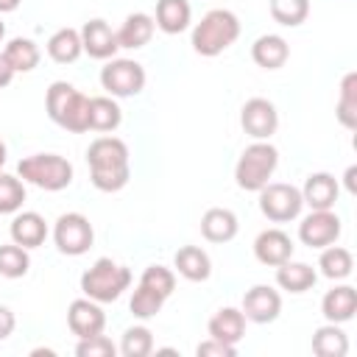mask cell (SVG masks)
<instances>
[{"instance_id":"obj_1","label":"cell","mask_w":357,"mask_h":357,"mask_svg":"<svg viewBox=\"0 0 357 357\" xmlns=\"http://www.w3.org/2000/svg\"><path fill=\"white\" fill-rule=\"evenodd\" d=\"M86 165H89V181L100 192H117L131 178L128 145L120 137L92 139L86 148Z\"/></svg>"},{"instance_id":"obj_2","label":"cell","mask_w":357,"mask_h":357,"mask_svg":"<svg viewBox=\"0 0 357 357\" xmlns=\"http://www.w3.org/2000/svg\"><path fill=\"white\" fill-rule=\"evenodd\" d=\"M240 36V20L234 11L229 8H212L201 17V22H195L192 28V50L198 56H220L223 50H229Z\"/></svg>"},{"instance_id":"obj_3","label":"cell","mask_w":357,"mask_h":357,"mask_svg":"<svg viewBox=\"0 0 357 357\" xmlns=\"http://www.w3.org/2000/svg\"><path fill=\"white\" fill-rule=\"evenodd\" d=\"M45 109L56 126H61L73 134L89 131V98L84 92H78L73 84L53 81L45 95Z\"/></svg>"},{"instance_id":"obj_4","label":"cell","mask_w":357,"mask_h":357,"mask_svg":"<svg viewBox=\"0 0 357 357\" xmlns=\"http://www.w3.org/2000/svg\"><path fill=\"white\" fill-rule=\"evenodd\" d=\"M131 271L120 262H114L112 257H100L95 259L92 268L84 271L81 276V290L86 298L98 301V304H109L117 301L128 287H131Z\"/></svg>"},{"instance_id":"obj_5","label":"cell","mask_w":357,"mask_h":357,"mask_svg":"<svg viewBox=\"0 0 357 357\" xmlns=\"http://www.w3.org/2000/svg\"><path fill=\"white\" fill-rule=\"evenodd\" d=\"M276 165H279V151L268 139H254L248 148H243L234 165V181L245 192H259L276 173Z\"/></svg>"},{"instance_id":"obj_6","label":"cell","mask_w":357,"mask_h":357,"mask_svg":"<svg viewBox=\"0 0 357 357\" xmlns=\"http://www.w3.org/2000/svg\"><path fill=\"white\" fill-rule=\"evenodd\" d=\"M17 176L39 190L59 192L73 184V165L59 153H33V156L20 159Z\"/></svg>"},{"instance_id":"obj_7","label":"cell","mask_w":357,"mask_h":357,"mask_svg":"<svg viewBox=\"0 0 357 357\" xmlns=\"http://www.w3.org/2000/svg\"><path fill=\"white\" fill-rule=\"evenodd\" d=\"M301 209H304V198H301V190L293 184L268 181L259 190V212L273 223L296 220L301 215Z\"/></svg>"},{"instance_id":"obj_8","label":"cell","mask_w":357,"mask_h":357,"mask_svg":"<svg viewBox=\"0 0 357 357\" xmlns=\"http://www.w3.org/2000/svg\"><path fill=\"white\" fill-rule=\"evenodd\" d=\"M100 86L112 98H134L145 89V67L134 59H109L100 70Z\"/></svg>"},{"instance_id":"obj_9","label":"cell","mask_w":357,"mask_h":357,"mask_svg":"<svg viewBox=\"0 0 357 357\" xmlns=\"http://www.w3.org/2000/svg\"><path fill=\"white\" fill-rule=\"evenodd\" d=\"M53 243L61 254L67 257H81L92 248L95 243V229L89 223L86 215L81 212H64L59 215L56 226H53Z\"/></svg>"},{"instance_id":"obj_10","label":"cell","mask_w":357,"mask_h":357,"mask_svg":"<svg viewBox=\"0 0 357 357\" xmlns=\"http://www.w3.org/2000/svg\"><path fill=\"white\" fill-rule=\"evenodd\" d=\"M340 231H343L340 218L332 209H312L298 223V240L310 248H326V245L337 243Z\"/></svg>"},{"instance_id":"obj_11","label":"cell","mask_w":357,"mask_h":357,"mask_svg":"<svg viewBox=\"0 0 357 357\" xmlns=\"http://www.w3.org/2000/svg\"><path fill=\"white\" fill-rule=\"evenodd\" d=\"M240 126L251 139H271L279 128V112L268 98H248L240 109Z\"/></svg>"},{"instance_id":"obj_12","label":"cell","mask_w":357,"mask_h":357,"mask_svg":"<svg viewBox=\"0 0 357 357\" xmlns=\"http://www.w3.org/2000/svg\"><path fill=\"white\" fill-rule=\"evenodd\" d=\"M243 315L254 324H273L282 312V296L271 284H254L243 296Z\"/></svg>"},{"instance_id":"obj_13","label":"cell","mask_w":357,"mask_h":357,"mask_svg":"<svg viewBox=\"0 0 357 357\" xmlns=\"http://www.w3.org/2000/svg\"><path fill=\"white\" fill-rule=\"evenodd\" d=\"M67 326L75 337H92V335H100L106 329V312L100 310L98 301L92 298H75L70 307H67Z\"/></svg>"},{"instance_id":"obj_14","label":"cell","mask_w":357,"mask_h":357,"mask_svg":"<svg viewBox=\"0 0 357 357\" xmlns=\"http://www.w3.org/2000/svg\"><path fill=\"white\" fill-rule=\"evenodd\" d=\"M78 33H81V47H84V53H89L92 59L109 61V59H114V53L120 50L117 33L112 31V25H109L106 20H89V22H84V28H81Z\"/></svg>"},{"instance_id":"obj_15","label":"cell","mask_w":357,"mask_h":357,"mask_svg":"<svg viewBox=\"0 0 357 357\" xmlns=\"http://www.w3.org/2000/svg\"><path fill=\"white\" fill-rule=\"evenodd\" d=\"M293 248L296 245H293L290 234H284L282 229H265L254 240V257L268 268H276V265L293 259Z\"/></svg>"},{"instance_id":"obj_16","label":"cell","mask_w":357,"mask_h":357,"mask_svg":"<svg viewBox=\"0 0 357 357\" xmlns=\"http://www.w3.org/2000/svg\"><path fill=\"white\" fill-rule=\"evenodd\" d=\"M340 195V184L332 173H310L301 187V198L310 209H332Z\"/></svg>"},{"instance_id":"obj_17","label":"cell","mask_w":357,"mask_h":357,"mask_svg":"<svg viewBox=\"0 0 357 357\" xmlns=\"http://www.w3.org/2000/svg\"><path fill=\"white\" fill-rule=\"evenodd\" d=\"M321 312L329 324H346L357 312V290L351 284H335L321 298Z\"/></svg>"},{"instance_id":"obj_18","label":"cell","mask_w":357,"mask_h":357,"mask_svg":"<svg viewBox=\"0 0 357 357\" xmlns=\"http://www.w3.org/2000/svg\"><path fill=\"white\" fill-rule=\"evenodd\" d=\"M251 59H254V64L262 67V70H279V67H284L287 59H290V45H287V39L279 36V33H262V36L254 39V45H251Z\"/></svg>"},{"instance_id":"obj_19","label":"cell","mask_w":357,"mask_h":357,"mask_svg":"<svg viewBox=\"0 0 357 357\" xmlns=\"http://www.w3.org/2000/svg\"><path fill=\"white\" fill-rule=\"evenodd\" d=\"M206 332L215 340H223V343L237 346L245 337V315H243V310H237V307H220L209 318Z\"/></svg>"},{"instance_id":"obj_20","label":"cell","mask_w":357,"mask_h":357,"mask_svg":"<svg viewBox=\"0 0 357 357\" xmlns=\"http://www.w3.org/2000/svg\"><path fill=\"white\" fill-rule=\"evenodd\" d=\"M237 229H240L237 215L226 206H212L201 218V234L209 243H229L237 237Z\"/></svg>"},{"instance_id":"obj_21","label":"cell","mask_w":357,"mask_h":357,"mask_svg":"<svg viewBox=\"0 0 357 357\" xmlns=\"http://www.w3.org/2000/svg\"><path fill=\"white\" fill-rule=\"evenodd\" d=\"M8 231H11V243L22 248H39L47 237V223L39 212H14Z\"/></svg>"},{"instance_id":"obj_22","label":"cell","mask_w":357,"mask_h":357,"mask_svg":"<svg viewBox=\"0 0 357 357\" xmlns=\"http://www.w3.org/2000/svg\"><path fill=\"white\" fill-rule=\"evenodd\" d=\"M173 265L187 282H206L212 276V259L201 245H181L173 257Z\"/></svg>"},{"instance_id":"obj_23","label":"cell","mask_w":357,"mask_h":357,"mask_svg":"<svg viewBox=\"0 0 357 357\" xmlns=\"http://www.w3.org/2000/svg\"><path fill=\"white\" fill-rule=\"evenodd\" d=\"M153 31H156L153 17L145 14V11H134V14H128V17L123 20L120 31H114V33H117V45H120V47L137 50V47H145V45L151 42Z\"/></svg>"},{"instance_id":"obj_24","label":"cell","mask_w":357,"mask_h":357,"mask_svg":"<svg viewBox=\"0 0 357 357\" xmlns=\"http://www.w3.org/2000/svg\"><path fill=\"white\" fill-rule=\"evenodd\" d=\"M190 20H192V8H190V0H156V28L165 31V33H181L190 28Z\"/></svg>"},{"instance_id":"obj_25","label":"cell","mask_w":357,"mask_h":357,"mask_svg":"<svg viewBox=\"0 0 357 357\" xmlns=\"http://www.w3.org/2000/svg\"><path fill=\"white\" fill-rule=\"evenodd\" d=\"M315 282H318V273H315V268L307 265V262H293V259H287V262L276 265V284H279L282 290H287V293H307Z\"/></svg>"},{"instance_id":"obj_26","label":"cell","mask_w":357,"mask_h":357,"mask_svg":"<svg viewBox=\"0 0 357 357\" xmlns=\"http://www.w3.org/2000/svg\"><path fill=\"white\" fill-rule=\"evenodd\" d=\"M3 56L8 59V64H11L14 73H31V70H36V64L42 59L39 45L33 39H28V36L8 39V45L3 47Z\"/></svg>"},{"instance_id":"obj_27","label":"cell","mask_w":357,"mask_h":357,"mask_svg":"<svg viewBox=\"0 0 357 357\" xmlns=\"http://www.w3.org/2000/svg\"><path fill=\"white\" fill-rule=\"evenodd\" d=\"M312 351L318 357H346L349 351V337L340 329V324H324L312 332Z\"/></svg>"},{"instance_id":"obj_28","label":"cell","mask_w":357,"mask_h":357,"mask_svg":"<svg viewBox=\"0 0 357 357\" xmlns=\"http://www.w3.org/2000/svg\"><path fill=\"white\" fill-rule=\"evenodd\" d=\"M47 56L56 61V64H73L84 47H81V33L75 28H59L50 39H47Z\"/></svg>"},{"instance_id":"obj_29","label":"cell","mask_w":357,"mask_h":357,"mask_svg":"<svg viewBox=\"0 0 357 357\" xmlns=\"http://www.w3.org/2000/svg\"><path fill=\"white\" fill-rule=\"evenodd\" d=\"M318 268H321V276H326V279H332V282H340V279L351 276V271H354V257H351L349 248L332 243V245L321 248Z\"/></svg>"},{"instance_id":"obj_30","label":"cell","mask_w":357,"mask_h":357,"mask_svg":"<svg viewBox=\"0 0 357 357\" xmlns=\"http://www.w3.org/2000/svg\"><path fill=\"white\" fill-rule=\"evenodd\" d=\"M120 123H123V112L112 95L89 98V128L92 131H114Z\"/></svg>"},{"instance_id":"obj_31","label":"cell","mask_w":357,"mask_h":357,"mask_svg":"<svg viewBox=\"0 0 357 357\" xmlns=\"http://www.w3.org/2000/svg\"><path fill=\"white\" fill-rule=\"evenodd\" d=\"M335 114L343 128H357V73H346L340 81V95L335 103Z\"/></svg>"},{"instance_id":"obj_32","label":"cell","mask_w":357,"mask_h":357,"mask_svg":"<svg viewBox=\"0 0 357 357\" xmlns=\"http://www.w3.org/2000/svg\"><path fill=\"white\" fill-rule=\"evenodd\" d=\"M31 268V257H28V248L17 245V243H8V245H0V276L6 279H20L25 276Z\"/></svg>"},{"instance_id":"obj_33","label":"cell","mask_w":357,"mask_h":357,"mask_svg":"<svg viewBox=\"0 0 357 357\" xmlns=\"http://www.w3.org/2000/svg\"><path fill=\"white\" fill-rule=\"evenodd\" d=\"M271 17L284 25V28H296L310 17V0H271Z\"/></svg>"},{"instance_id":"obj_34","label":"cell","mask_w":357,"mask_h":357,"mask_svg":"<svg viewBox=\"0 0 357 357\" xmlns=\"http://www.w3.org/2000/svg\"><path fill=\"white\" fill-rule=\"evenodd\" d=\"M153 351V332L148 326H128L120 340V354L123 357H148Z\"/></svg>"},{"instance_id":"obj_35","label":"cell","mask_w":357,"mask_h":357,"mask_svg":"<svg viewBox=\"0 0 357 357\" xmlns=\"http://www.w3.org/2000/svg\"><path fill=\"white\" fill-rule=\"evenodd\" d=\"M165 301H167V298H162V296H159V293H153L151 287L137 284V287H134V293H131L128 310H131V315H134V318L148 321V318H153V315L162 310V304H165Z\"/></svg>"},{"instance_id":"obj_36","label":"cell","mask_w":357,"mask_h":357,"mask_svg":"<svg viewBox=\"0 0 357 357\" xmlns=\"http://www.w3.org/2000/svg\"><path fill=\"white\" fill-rule=\"evenodd\" d=\"M25 201V184L20 176L0 173V215H14L20 212Z\"/></svg>"},{"instance_id":"obj_37","label":"cell","mask_w":357,"mask_h":357,"mask_svg":"<svg viewBox=\"0 0 357 357\" xmlns=\"http://www.w3.org/2000/svg\"><path fill=\"white\" fill-rule=\"evenodd\" d=\"M139 284L151 287V290L159 293L162 298H170L173 290H176V273H173L170 268H165V265H148V268L142 271V276H139Z\"/></svg>"},{"instance_id":"obj_38","label":"cell","mask_w":357,"mask_h":357,"mask_svg":"<svg viewBox=\"0 0 357 357\" xmlns=\"http://www.w3.org/2000/svg\"><path fill=\"white\" fill-rule=\"evenodd\" d=\"M75 354L78 357H114L117 346L112 343V337H106L100 332V335H92V337H78Z\"/></svg>"},{"instance_id":"obj_39","label":"cell","mask_w":357,"mask_h":357,"mask_svg":"<svg viewBox=\"0 0 357 357\" xmlns=\"http://www.w3.org/2000/svg\"><path fill=\"white\" fill-rule=\"evenodd\" d=\"M195 354L198 357H234L237 354V346L223 343V340H215V337H206L204 343L195 346Z\"/></svg>"},{"instance_id":"obj_40","label":"cell","mask_w":357,"mask_h":357,"mask_svg":"<svg viewBox=\"0 0 357 357\" xmlns=\"http://www.w3.org/2000/svg\"><path fill=\"white\" fill-rule=\"evenodd\" d=\"M14 326H17L14 312H11L8 307H3V304H0V340H6V337L14 332Z\"/></svg>"},{"instance_id":"obj_41","label":"cell","mask_w":357,"mask_h":357,"mask_svg":"<svg viewBox=\"0 0 357 357\" xmlns=\"http://www.w3.org/2000/svg\"><path fill=\"white\" fill-rule=\"evenodd\" d=\"M14 75H17V73L11 70V64H8V59H6V56H3V50H0V89H3V86H8Z\"/></svg>"},{"instance_id":"obj_42","label":"cell","mask_w":357,"mask_h":357,"mask_svg":"<svg viewBox=\"0 0 357 357\" xmlns=\"http://www.w3.org/2000/svg\"><path fill=\"white\" fill-rule=\"evenodd\" d=\"M354 178H357V167H354V165H351V167H349V170H346V176H343V181H346V190H349V192H351V195H354V192H357V187H354Z\"/></svg>"},{"instance_id":"obj_43","label":"cell","mask_w":357,"mask_h":357,"mask_svg":"<svg viewBox=\"0 0 357 357\" xmlns=\"http://www.w3.org/2000/svg\"><path fill=\"white\" fill-rule=\"evenodd\" d=\"M22 0H0V14H8V11H17Z\"/></svg>"},{"instance_id":"obj_44","label":"cell","mask_w":357,"mask_h":357,"mask_svg":"<svg viewBox=\"0 0 357 357\" xmlns=\"http://www.w3.org/2000/svg\"><path fill=\"white\" fill-rule=\"evenodd\" d=\"M6 159H8V151H6V142L0 139V167L6 165Z\"/></svg>"},{"instance_id":"obj_45","label":"cell","mask_w":357,"mask_h":357,"mask_svg":"<svg viewBox=\"0 0 357 357\" xmlns=\"http://www.w3.org/2000/svg\"><path fill=\"white\" fill-rule=\"evenodd\" d=\"M6 36V25H3V20H0V39Z\"/></svg>"}]
</instances>
